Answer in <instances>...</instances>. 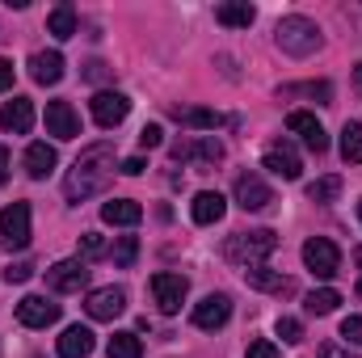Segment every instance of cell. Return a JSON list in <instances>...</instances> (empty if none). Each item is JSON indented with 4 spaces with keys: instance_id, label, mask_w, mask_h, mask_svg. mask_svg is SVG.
Returning <instances> with one entry per match:
<instances>
[{
    "instance_id": "23",
    "label": "cell",
    "mask_w": 362,
    "mask_h": 358,
    "mask_svg": "<svg viewBox=\"0 0 362 358\" xmlns=\"http://www.w3.org/2000/svg\"><path fill=\"white\" fill-rule=\"evenodd\" d=\"M253 17H257V8H253L249 0H228V4L215 8V21H219V25H232V30H249Z\"/></svg>"
},
{
    "instance_id": "29",
    "label": "cell",
    "mask_w": 362,
    "mask_h": 358,
    "mask_svg": "<svg viewBox=\"0 0 362 358\" xmlns=\"http://www.w3.org/2000/svg\"><path fill=\"white\" fill-rule=\"evenodd\" d=\"M341 156H346V165H362V127L358 122H346V131H341Z\"/></svg>"
},
{
    "instance_id": "7",
    "label": "cell",
    "mask_w": 362,
    "mask_h": 358,
    "mask_svg": "<svg viewBox=\"0 0 362 358\" xmlns=\"http://www.w3.org/2000/svg\"><path fill=\"white\" fill-rule=\"evenodd\" d=\"M185 291H189V282H185L181 274H169V270L152 274V295H156V308H160L165 316L181 312V304H185Z\"/></svg>"
},
{
    "instance_id": "34",
    "label": "cell",
    "mask_w": 362,
    "mask_h": 358,
    "mask_svg": "<svg viewBox=\"0 0 362 358\" xmlns=\"http://www.w3.org/2000/svg\"><path fill=\"white\" fill-rule=\"evenodd\" d=\"M34 274V262H13V266H4V282L13 287V282H25Z\"/></svg>"
},
{
    "instance_id": "44",
    "label": "cell",
    "mask_w": 362,
    "mask_h": 358,
    "mask_svg": "<svg viewBox=\"0 0 362 358\" xmlns=\"http://www.w3.org/2000/svg\"><path fill=\"white\" fill-rule=\"evenodd\" d=\"M354 89L362 93V64H358V68H354Z\"/></svg>"
},
{
    "instance_id": "39",
    "label": "cell",
    "mask_w": 362,
    "mask_h": 358,
    "mask_svg": "<svg viewBox=\"0 0 362 358\" xmlns=\"http://www.w3.org/2000/svg\"><path fill=\"white\" fill-rule=\"evenodd\" d=\"M245 358H278V346H274V342H253Z\"/></svg>"
},
{
    "instance_id": "18",
    "label": "cell",
    "mask_w": 362,
    "mask_h": 358,
    "mask_svg": "<svg viewBox=\"0 0 362 358\" xmlns=\"http://www.w3.org/2000/svg\"><path fill=\"white\" fill-rule=\"evenodd\" d=\"M223 211H228V198L219 194V190H202V194H194V202H189V215H194V224H219L223 219Z\"/></svg>"
},
{
    "instance_id": "5",
    "label": "cell",
    "mask_w": 362,
    "mask_h": 358,
    "mask_svg": "<svg viewBox=\"0 0 362 358\" xmlns=\"http://www.w3.org/2000/svg\"><path fill=\"white\" fill-rule=\"evenodd\" d=\"M303 266L312 270L316 278H333V274L341 270V253H337V245H333L329 236H312V241L303 245Z\"/></svg>"
},
{
    "instance_id": "35",
    "label": "cell",
    "mask_w": 362,
    "mask_h": 358,
    "mask_svg": "<svg viewBox=\"0 0 362 358\" xmlns=\"http://www.w3.org/2000/svg\"><path fill=\"white\" fill-rule=\"evenodd\" d=\"M165 144V131L156 127V122H148L144 131H139V148H160Z\"/></svg>"
},
{
    "instance_id": "9",
    "label": "cell",
    "mask_w": 362,
    "mask_h": 358,
    "mask_svg": "<svg viewBox=\"0 0 362 358\" xmlns=\"http://www.w3.org/2000/svg\"><path fill=\"white\" fill-rule=\"evenodd\" d=\"M173 161H202V165H219L223 161V144L215 135H198V139H185V144H173L169 148Z\"/></svg>"
},
{
    "instance_id": "11",
    "label": "cell",
    "mask_w": 362,
    "mask_h": 358,
    "mask_svg": "<svg viewBox=\"0 0 362 358\" xmlns=\"http://www.w3.org/2000/svg\"><path fill=\"white\" fill-rule=\"evenodd\" d=\"M85 282H89V266H85L81 258H72V262H55V266L47 270V287H51V291H59V295L81 291Z\"/></svg>"
},
{
    "instance_id": "37",
    "label": "cell",
    "mask_w": 362,
    "mask_h": 358,
    "mask_svg": "<svg viewBox=\"0 0 362 358\" xmlns=\"http://www.w3.org/2000/svg\"><path fill=\"white\" fill-rule=\"evenodd\" d=\"M341 337L354 342V346H362V316H346V321H341Z\"/></svg>"
},
{
    "instance_id": "16",
    "label": "cell",
    "mask_w": 362,
    "mask_h": 358,
    "mask_svg": "<svg viewBox=\"0 0 362 358\" xmlns=\"http://www.w3.org/2000/svg\"><path fill=\"white\" fill-rule=\"evenodd\" d=\"M266 169L282 181H295L303 173V161H299V152L282 139V144H270V148H266Z\"/></svg>"
},
{
    "instance_id": "8",
    "label": "cell",
    "mask_w": 362,
    "mask_h": 358,
    "mask_svg": "<svg viewBox=\"0 0 362 358\" xmlns=\"http://www.w3.org/2000/svg\"><path fill=\"white\" fill-rule=\"evenodd\" d=\"M59 304L55 299H47V295H25L21 304H17V321L25 325V329H47V325H55L59 321Z\"/></svg>"
},
{
    "instance_id": "36",
    "label": "cell",
    "mask_w": 362,
    "mask_h": 358,
    "mask_svg": "<svg viewBox=\"0 0 362 358\" xmlns=\"http://www.w3.org/2000/svg\"><path fill=\"white\" fill-rule=\"evenodd\" d=\"M81 253H85V258H101V253H105V241H101L97 232H85V236H81Z\"/></svg>"
},
{
    "instance_id": "22",
    "label": "cell",
    "mask_w": 362,
    "mask_h": 358,
    "mask_svg": "<svg viewBox=\"0 0 362 358\" xmlns=\"http://www.w3.org/2000/svg\"><path fill=\"white\" fill-rule=\"evenodd\" d=\"M93 329L85 325H68L64 329V337H59V358H89L93 354Z\"/></svg>"
},
{
    "instance_id": "30",
    "label": "cell",
    "mask_w": 362,
    "mask_h": 358,
    "mask_svg": "<svg viewBox=\"0 0 362 358\" xmlns=\"http://www.w3.org/2000/svg\"><path fill=\"white\" fill-rule=\"evenodd\" d=\"M110 258H114V266L118 270H131L135 266V258H139V241H135V236H118Z\"/></svg>"
},
{
    "instance_id": "21",
    "label": "cell",
    "mask_w": 362,
    "mask_h": 358,
    "mask_svg": "<svg viewBox=\"0 0 362 358\" xmlns=\"http://www.w3.org/2000/svg\"><path fill=\"white\" fill-rule=\"evenodd\" d=\"M101 219L114 224V228H131V224L144 219V207H139L135 198H110V202L101 207Z\"/></svg>"
},
{
    "instance_id": "38",
    "label": "cell",
    "mask_w": 362,
    "mask_h": 358,
    "mask_svg": "<svg viewBox=\"0 0 362 358\" xmlns=\"http://www.w3.org/2000/svg\"><path fill=\"white\" fill-rule=\"evenodd\" d=\"M85 81H114V68L101 64V59H93V64H85Z\"/></svg>"
},
{
    "instance_id": "10",
    "label": "cell",
    "mask_w": 362,
    "mask_h": 358,
    "mask_svg": "<svg viewBox=\"0 0 362 358\" xmlns=\"http://www.w3.org/2000/svg\"><path fill=\"white\" fill-rule=\"evenodd\" d=\"M122 308H127V291L122 287H97L85 299V312L93 321H114V316H122Z\"/></svg>"
},
{
    "instance_id": "1",
    "label": "cell",
    "mask_w": 362,
    "mask_h": 358,
    "mask_svg": "<svg viewBox=\"0 0 362 358\" xmlns=\"http://www.w3.org/2000/svg\"><path fill=\"white\" fill-rule=\"evenodd\" d=\"M110 178H114V148L110 144H93V148H85L76 156L72 173L64 178V194H68V202H85L97 190H105Z\"/></svg>"
},
{
    "instance_id": "33",
    "label": "cell",
    "mask_w": 362,
    "mask_h": 358,
    "mask_svg": "<svg viewBox=\"0 0 362 358\" xmlns=\"http://www.w3.org/2000/svg\"><path fill=\"white\" fill-rule=\"evenodd\" d=\"M274 329H278V337H282L286 346H295V342H303V325H299L295 316H278V325H274Z\"/></svg>"
},
{
    "instance_id": "6",
    "label": "cell",
    "mask_w": 362,
    "mask_h": 358,
    "mask_svg": "<svg viewBox=\"0 0 362 358\" xmlns=\"http://www.w3.org/2000/svg\"><path fill=\"white\" fill-rule=\"evenodd\" d=\"M89 110H93V122H97V127L114 131V127L131 114V97H127V93H114V89H101L89 101Z\"/></svg>"
},
{
    "instance_id": "14",
    "label": "cell",
    "mask_w": 362,
    "mask_h": 358,
    "mask_svg": "<svg viewBox=\"0 0 362 358\" xmlns=\"http://www.w3.org/2000/svg\"><path fill=\"white\" fill-rule=\"evenodd\" d=\"M228 316H232V299L223 295V291H215V295H206L202 304H194V325L198 329H223L228 325Z\"/></svg>"
},
{
    "instance_id": "45",
    "label": "cell",
    "mask_w": 362,
    "mask_h": 358,
    "mask_svg": "<svg viewBox=\"0 0 362 358\" xmlns=\"http://www.w3.org/2000/svg\"><path fill=\"white\" fill-rule=\"evenodd\" d=\"M354 262H358V270H362V245H358V249H354Z\"/></svg>"
},
{
    "instance_id": "27",
    "label": "cell",
    "mask_w": 362,
    "mask_h": 358,
    "mask_svg": "<svg viewBox=\"0 0 362 358\" xmlns=\"http://www.w3.org/2000/svg\"><path fill=\"white\" fill-rule=\"evenodd\" d=\"M105 354L110 358H144V342H139L135 333H114V337L105 342Z\"/></svg>"
},
{
    "instance_id": "13",
    "label": "cell",
    "mask_w": 362,
    "mask_h": 358,
    "mask_svg": "<svg viewBox=\"0 0 362 358\" xmlns=\"http://www.w3.org/2000/svg\"><path fill=\"white\" fill-rule=\"evenodd\" d=\"M286 131H295L303 144H308V152H329V135H325V127L316 122V114H308V110H295L291 118H286Z\"/></svg>"
},
{
    "instance_id": "12",
    "label": "cell",
    "mask_w": 362,
    "mask_h": 358,
    "mask_svg": "<svg viewBox=\"0 0 362 358\" xmlns=\"http://www.w3.org/2000/svg\"><path fill=\"white\" fill-rule=\"evenodd\" d=\"M47 135H55V139L81 135V114L72 110V101H47Z\"/></svg>"
},
{
    "instance_id": "46",
    "label": "cell",
    "mask_w": 362,
    "mask_h": 358,
    "mask_svg": "<svg viewBox=\"0 0 362 358\" xmlns=\"http://www.w3.org/2000/svg\"><path fill=\"white\" fill-rule=\"evenodd\" d=\"M358 219H362V198H358Z\"/></svg>"
},
{
    "instance_id": "20",
    "label": "cell",
    "mask_w": 362,
    "mask_h": 358,
    "mask_svg": "<svg viewBox=\"0 0 362 358\" xmlns=\"http://www.w3.org/2000/svg\"><path fill=\"white\" fill-rule=\"evenodd\" d=\"M245 282L257 287V291H274V295H291V291H295V282L282 278V274L270 270V266H245Z\"/></svg>"
},
{
    "instance_id": "41",
    "label": "cell",
    "mask_w": 362,
    "mask_h": 358,
    "mask_svg": "<svg viewBox=\"0 0 362 358\" xmlns=\"http://www.w3.org/2000/svg\"><path fill=\"white\" fill-rule=\"evenodd\" d=\"M13 89V64L8 59H0V93Z\"/></svg>"
},
{
    "instance_id": "32",
    "label": "cell",
    "mask_w": 362,
    "mask_h": 358,
    "mask_svg": "<svg viewBox=\"0 0 362 358\" xmlns=\"http://www.w3.org/2000/svg\"><path fill=\"white\" fill-rule=\"evenodd\" d=\"M282 93H286V97L303 93V97H316L320 105H329V101H333V85H329V81H316V85H286Z\"/></svg>"
},
{
    "instance_id": "2",
    "label": "cell",
    "mask_w": 362,
    "mask_h": 358,
    "mask_svg": "<svg viewBox=\"0 0 362 358\" xmlns=\"http://www.w3.org/2000/svg\"><path fill=\"white\" fill-rule=\"evenodd\" d=\"M274 42L286 51V55H295V59H308V55H316L320 51V25L316 21H308V17H282L278 25H274Z\"/></svg>"
},
{
    "instance_id": "24",
    "label": "cell",
    "mask_w": 362,
    "mask_h": 358,
    "mask_svg": "<svg viewBox=\"0 0 362 358\" xmlns=\"http://www.w3.org/2000/svg\"><path fill=\"white\" fill-rule=\"evenodd\" d=\"M169 114L177 118L181 127H194V131H215V127H223V114H219V110H189V105H173Z\"/></svg>"
},
{
    "instance_id": "25",
    "label": "cell",
    "mask_w": 362,
    "mask_h": 358,
    "mask_svg": "<svg viewBox=\"0 0 362 358\" xmlns=\"http://www.w3.org/2000/svg\"><path fill=\"white\" fill-rule=\"evenodd\" d=\"M55 161H59V156H55L51 144H30V148H25V173H30L34 181L47 178V173L55 169Z\"/></svg>"
},
{
    "instance_id": "19",
    "label": "cell",
    "mask_w": 362,
    "mask_h": 358,
    "mask_svg": "<svg viewBox=\"0 0 362 358\" xmlns=\"http://www.w3.org/2000/svg\"><path fill=\"white\" fill-rule=\"evenodd\" d=\"M30 76L38 85H59L64 81V55L59 51H38L30 55Z\"/></svg>"
},
{
    "instance_id": "17",
    "label": "cell",
    "mask_w": 362,
    "mask_h": 358,
    "mask_svg": "<svg viewBox=\"0 0 362 358\" xmlns=\"http://www.w3.org/2000/svg\"><path fill=\"white\" fill-rule=\"evenodd\" d=\"M30 127H34V101H30V97H13V101L0 105V131L25 135Z\"/></svg>"
},
{
    "instance_id": "26",
    "label": "cell",
    "mask_w": 362,
    "mask_h": 358,
    "mask_svg": "<svg viewBox=\"0 0 362 358\" xmlns=\"http://www.w3.org/2000/svg\"><path fill=\"white\" fill-rule=\"evenodd\" d=\"M47 34H55L59 42L76 34V13H72V4H59V8H51V17H47Z\"/></svg>"
},
{
    "instance_id": "3",
    "label": "cell",
    "mask_w": 362,
    "mask_h": 358,
    "mask_svg": "<svg viewBox=\"0 0 362 358\" xmlns=\"http://www.w3.org/2000/svg\"><path fill=\"white\" fill-rule=\"evenodd\" d=\"M274 249H278V236L270 228H253V232H232L223 245V258L236 266H262Z\"/></svg>"
},
{
    "instance_id": "4",
    "label": "cell",
    "mask_w": 362,
    "mask_h": 358,
    "mask_svg": "<svg viewBox=\"0 0 362 358\" xmlns=\"http://www.w3.org/2000/svg\"><path fill=\"white\" fill-rule=\"evenodd\" d=\"M30 202H8L0 211V245L4 249H25L30 245Z\"/></svg>"
},
{
    "instance_id": "40",
    "label": "cell",
    "mask_w": 362,
    "mask_h": 358,
    "mask_svg": "<svg viewBox=\"0 0 362 358\" xmlns=\"http://www.w3.org/2000/svg\"><path fill=\"white\" fill-rule=\"evenodd\" d=\"M144 169H148V165H144V156H127V161L118 165V173H127V178H139Z\"/></svg>"
},
{
    "instance_id": "42",
    "label": "cell",
    "mask_w": 362,
    "mask_h": 358,
    "mask_svg": "<svg viewBox=\"0 0 362 358\" xmlns=\"http://www.w3.org/2000/svg\"><path fill=\"white\" fill-rule=\"evenodd\" d=\"M8 181V152H4V144H0V185Z\"/></svg>"
},
{
    "instance_id": "15",
    "label": "cell",
    "mask_w": 362,
    "mask_h": 358,
    "mask_svg": "<svg viewBox=\"0 0 362 358\" xmlns=\"http://www.w3.org/2000/svg\"><path fill=\"white\" fill-rule=\"evenodd\" d=\"M270 202H274V190L257 178V173H240V178H236V207H245V211H266Z\"/></svg>"
},
{
    "instance_id": "31",
    "label": "cell",
    "mask_w": 362,
    "mask_h": 358,
    "mask_svg": "<svg viewBox=\"0 0 362 358\" xmlns=\"http://www.w3.org/2000/svg\"><path fill=\"white\" fill-rule=\"evenodd\" d=\"M337 194H341V178H337V173H333V178H320V181H312V185H308V198H312V202H333Z\"/></svg>"
},
{
    "instance_id": "47",
    "label": "cell",
    "mask_w": 362,
    "mask_h": 358,
    "mask_svg": "<svg viewBox=\"0 0 362 358\" xmlns=\"http://www.w3.org/2000/svg\"><path fill=\"white\" fill-rule=\"evenodd\" d=\"M358 295H362V278H358Z\"/></svg>"
},
{
    "instance_id": "43",
    "label": "cell",
    "mask_w": 362,
    "mask_h": 358,
    "mask_svg": "<svg viewBox=\"0 0 362 358\" xmlns=\"http://www.w3.org/2000/svg\"><path fill=\"white\" fill-rule=\"evenodd\" d=\"M320 358H354V354H346L341 346H325V350H320Z\"/></svg>"
},
{
    "instance_id": "28",
    "label": "cell",
    "mask_w": 362,
    "mask_h": 358,
    "mask_svg": "<svg viewBox=\"0 0 362 358\" xmlns=\"http://www.w3.org/2000/svg\"><path fill=\"white\" fill-rule=\"evenodd\" d=\"M337 304H341V295H337L333 287H320V291H312V295H308V304H303V308H308L312 316H329V312H337Z\"/></svg>"
}]
</instances>
